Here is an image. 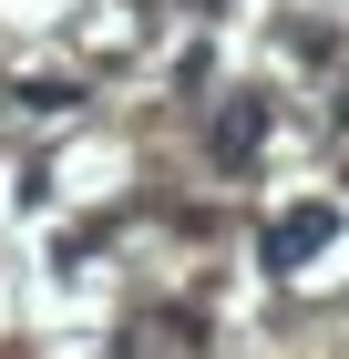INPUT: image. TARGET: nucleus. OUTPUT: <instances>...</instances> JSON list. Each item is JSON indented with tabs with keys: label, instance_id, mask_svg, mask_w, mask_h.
<instances>
[{
	"label": "nucleus",
	"instance_id": "1",
	"mask_svg": "<svg viewBox=\"0 0 349 359\" xmlns=\"http://www.w3.org/2000/svg\"><path fill=\"white\" fill-rule=\"evenodd\" d=\"M329 236H339V205H329V195H308V205H288V216H277L268 236H257V257H268V267L288 277V267H308V257H319Z\"/></svg>",
	"mask_w": 349,
	"mask_h": 359
},
{
	"label": "nucleus",
	"instance_id": "2",
	"mask_svg": "<svg viewBox=\"0 0 349 359\" xmlns=\"http://www.w3.org/2000/svg\"><path fill=\"white\" fill-rule=\"evenodd\" d=\"M257 144H268V103H257V93H237V103H216V123H206V154L226 175L237 165H257Z\"/></svg>",
	"mask_w": 349,
	"mask_h": 359
},
{
	"label": "nucleus",
	"instance_id": "3",
	"mask_svg": "<svg viewBox=\"0 0 349 359\" xmlns=\"http://www.w3.org/2000/svg\"><path fill=\"white\" fill-rule=\"evenodd\" d=\"M195 11H226V0H195Z\"/></svg>",
	"mask_w": 349,
	"mask_h": 359
}]
</instances>
